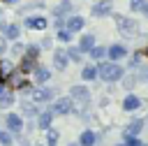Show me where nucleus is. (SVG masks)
Wrapping results in <instances>:
<instances>
[{"label": "nucleus", "mask_w": 148, "mask_h": 146, "mask_svg": "<svg viewBox=\"0 0 148 146\" xmlns=\"http://www.w3.org/2000/svg\"><path fill=\"white\" fill-rule=\"evenodd\" d=\"M97 74L104 79V81H118L123 76V67L116 65V63H102L97 67Z\"/></svg>", "instance_id": "f257e3e1"}, {"label": "nucleus", "mask_w": 148, "mask_h": 146, "mask_svg": "<svg viewBox=\"0 0 148 146\" xmlns=\"http://www.w3.org/2000/svg\"><path fill=\"white\" fill-rule=\"evenodd\" d=\"M116 23H118V30H120L123 37H134V35H136V23H134L132 19L116 14Z\"/></svg>", "instance_id": "f03ea898"}, {"label": "nucleus", "mask_w": 148, "mask_h": 146, "mask_svg": "<svg viewBox=\"0 0 148 146\" xmlns=\"http://www.w3.org/2000/svg\"><path fill=\"white\" fill-rule=\"evenodd\" d=\"M72 109H74L72 100H69V97H62V100H58V102L53 104V111H51V114H69Z\"/></svg>", "instance_id": "7ed1b4c3"}, {"label": "nucleus", "mask_w": 148, "mask_h": 146, "mask_svg": "<svg viewBox=\"0 0 148 146\" xmlns=\"http://www.w3.org/2000/svg\"><path fill=\"white\" fill-rule=\"evenodd\" d=\"M109 12H111V0H102V2H97L92 7V14L95 16H106Z\"/></svg>", "instance_id": "20e7f679"}, {"label": "nucleus", "mask_w": 148, "mask_h": 146, "mask_svg": "<svg viewBox=\"0 0 148 146\" xmlns=\"http://www.w3.org/2000/svg\"><path fill=\"white\" fill-rule=\"evenodd\" d=\"M72 97L79 100V102H88V100H90V93H88V88H83V86H74V88H72Z\"/></svg>", "instance_id": "39448f33"}, {"label": "nucleus", "mask_w": 148, "mask_h": 146, "mask_svg": "<svg viewBox=\"0 0 148 146\" xmlns=\"http://www.w3.org/2000/svg\"><path fill=\"white\" fill-rule=\"evenodd\" d=\"M7 127H9L12 132H21V127H23V121H21V116H16V114H9V116H7Z\"/></svg>", "instance_id": "423d86ee"}, {"label": "nucleus", "mask_w": 148, "mask_h": 146, "mask_svg": "<svg viewBox=\"0 0 148 146\" xmlns=\"http://www.w3.org/2000/svg\"><path fill=\"white\" fill-rule=\"evenodd\" d=\"M141 127H143V121H132L130 125H127V132H125V137H136L139 132H141Z\"/></svg>", "instance_id": "0eeeda50"}, {"label": "nucleus", "mask_w": 148, "mask_h": 146, "mask_svg": "<svg viewBox=\"0 0 148 146\" xmlns=\"http://www.w3.org/2000/svg\"><path fill=\"white\" fill-rule=\"evenodd\" d=\"M106 53L111 56V60H120V58H123V56H125L127 51H125V46H120V44H113V46H111V49H109Z\"/></svg>", "instance_id": "6e6552de"}, {"label": "nucleus", "mask_w": 148, "mask_h": 146, "mask_svg": "<svg viewBox=\"0 0 148 146\" xmlns=\"http://www.w3.org/2000/svg\"><path fill=\"white\" fill-rule=\"evenodd\" d=\"M123 109H125V111H134V109H139V97H136V95H127L125 102H123Z\"/></svg>", "instance_id": "1a4fd4ad"}, {"label": "nucleus", "mask_w": 148, "mask_h": 146, "mask_svg": "<svg viewBox=\"0 0 148 146\" xmlns=\"http://www.w3.org/2000/svg\"><path fill=\"white\" fill-rule=\"evenodd\" d=\"M25 25H28V28H37V30H44V28H46V19H42V16L37 19V16H32V19H28V21H25Z\"/></svg>", "instance_id": "9d476101"}, {"label": "nucleus", "mask_w": 148, "mask_h": 146, "mask_svg": "<svg viewBox=\"0 0 148 146\" xmlns=\"http://www.w3.org/2000/svg\"><path fill=\"white\" fill-rule=\"evenodd\" d=\"M83 28V19L81 16H69V23H67V30L74 32V30H81Z\"/></svg>", "instance_id": "9b49d317"}, {"label": "nucleus", "mask_w": 148, "mask_h": 146, "mask_svg": "<svg viewBox=\"0 0 148 146\" xmlns=\"http://www.w3.org/2000/svg\"><path fill=\"white\" fill-rule=\"evenodd\" d=\"M53 65H56L58 70H65V65H67V56H65V51H58V53L53 56Z\"/></svg>", "instance_id": "f8f14e48"}, {"label": "nucleus", "mask_w": 148, "mask_h": 146, "mask_svg": "<svg viewBox=\"0 0 148 146\" xmlns=\"http://www.w3.org/2000/svg\"><path fill=\"white\" fill-rule=\"evenodd\" d=\"M95 46V37L92 35H86L83 39H81V46H79V51H90Z\"/></svg>", "instance_id": "ddd939ff"}, {"label": "nucleus", "mask_w": 148, "mask_h": 146, "mask_svg": "<svg viewBox=\"0 0 148 146\" xmlns=\"http://www.w3.org/2000/svg\"><path fill=\"white\" fill-rule=\"evenodd\" d=\"M51 97H53V90L51 88H42V90L35 93V100L37 102H44V100H51Z\"/></svg>", "instance_id": "4468645a"}, {"label": "nucleus", "mask_w": 148, "mask_h": 146, "mask_svg": "<svg viewBox=\"0 0 148 146\" xmlns=\"http://www.w3.org/2000/svg\"><path fill=\"white\" fill-rule=\"evenodd\" d=\"M51 121H53V114L51 111L39 114V127H51Z\"/></svg>", "instance_id": "2eb2a0df"}, {"label": "nucleus", "mask_w": 148, "mask_h": 146, "mask_svg": "<svg viewBox=\"0 0 148 146\" xmlns=\"http://www.w3.org/2000/svg\"><path fill=\"white\" fill-rule=\"evenodd\" d=\"M12 102H14V95L9 90H2L0 93V107H12Z\"/></svg>", "instance_id": "dca6fc26"}, {"label": "nucleus", "mask_w": 148, "mask_h": 146, "mask_svg": "<svg viewBox=\"0 0 148 146\" xmlns=\"http://www.w3.org/2000/svg\"><path fill=\"white\" fill-rule=\"evenodd\" d=\"M49 76H51V72H49L46 67H37V70H35V79H37L39 83H42V81H46Z\"/></svg>", "instance_id": "f3484780"}, {"label": "nucleus", "mask_w": 148, "mask_h": 146, "mask_svg": "<svg viewBox=\"0 0 148 146\" xmlns=\"http://www.w3.org/2000/svg\"><path fill=\"white\" fill-rule=\"evenodd\" d=\"M81 144H83V146H92V144H95V134H92L90 130H86V132L81 134Z\"/></svg>", "instance_id": "a211bd4d"}, {"label": "nucleus", "mask_w": 148, "mask_h": 146, "mask_svg": "<svg viewBox=\"0 0 148 146\" xmlns=\"http://www.w3.org/2000/svg\"><path fill=\"white\" fill-rule=\"evenodd\" d=\"M5 32H7V37H9V39H16V37H18V25H16V23H12V25H7V28H5Z\"/></svg>", "instance_id": "6ab92c4d"}, {"label": "nucleus", "mask_w": 148, "mask_h": 146, "mask_svg": "<svg viewBox=\"0 0 148 146\" xmlns=\"http://www.w3.org/2000/svg\"><path fill=\"white\" fill-rule=\"evenodd\" d=\"M81 74H83V79H88V81H90V79H95V76H97V70H95L92 65H88V67H83V72H81Z\"/></svg>", "instance_id": "aec40b11"}, {"label": "nucleus", "mask_w": 148, "mask_h": 146, "mask_svg": "<svg viewBox=\"0 0 148 146\" xmlns=\"http://www.w3.org/2000/svg\"><path fill=\"white\" fill-rule=\"evenodd\" d=\"M65 53H67V56H69V58H72V60H76V63H79V60H81V51H79V49H76V46H72V49H69V51H65Z\"/></svg>", "instance_id": "412c9836"}, {"label": "nucleus", "mask_w": 148, "mask_h": 146, "mask_svg": "<svg viewBox=\"0 0 148 146\" xmlns=\"http://www.w3.org/2000/svg\"><path fill=\"white\" fill-rule=\"evenodd\" d=\"M104 53H106V49H102V46H92V49H90V56H92L95 60H97V58H102Z\"/></svg>", "instance_id": "4be33fe9"}, {"label": "nucleus", "mask_w": 148, "mask_h": 146, "mask_svg": "<svg viewBox=\"0 0 148 146\" xmlns=\"http://www.w3.org/2000/svg\"><path fill=\"white\" fill-rule=\"evenodd\" d=\"M37 56H39V49H37V46H28V53H25V58H28V60H35Z\"/></svg>", "instance_id": "5701e85b"}, {"label": "nucleus", "mask_w": 148, "mask_h": 146, "mask_svg": "<svg viewBox=\"0 0 148 146\" xmlns=\"http://www.w3.org/2000/svg\"><path fill=\"white\" fill-rule=\"evenodd\" d=\"M0 144H2V146H9V144H12V134L0 130Z\"/></svg>", "instance_id": "b1692460"}, {"label": "nucleus", "mask_w": 148, "mask_h": 146, "mask_svg": "<svg viewBox=\"0 0 148 146\" xmlns=\"http://www.w3.org/2000/svg\"><path fill=\"white\" fill-rule=\"evenodd\" d=\"M46 139H49V146H56L58 144V132L56 130H49V137Z\"/></svg>", "instance_id": "393cba45"}, {"label": "nucleus", "mask_w": 148, "mask_h": 146, "mask_svg": "<svg viewBox=\"0 0 148 146\" xmlns=\"http://www.w3.org/2000/svg\"><path fill=\"white\" fill-rule=\"evenodd\" d=\"M58 39L69 42V39H72V32H69V30H58Z\"/></svg>", "instance_id": "a878e982"}, {"label": "nucleus", "mask_w": 148, "mask_h": 146, "mask_svg": "<svg viewBox=\"0 0 148 146\" xmlns=\"http://www.w3.org/2000/svg\"><path fill=\"white\" fill-rule=\"evenodd\" d=\"M9 70H12V65H9L7 60H2V63H0V72H2V76H7V74H9Z\"/></svg>", "instance_id": "bb28decb"}, {"label": "nucleus", "mask_w": 148, "mask_h": 146, "mask_svg": "<svg viewBox=\"0 0 148 146\" xmlns=\"http://www.w3.org/2000/svg\"><path fill=\"white\" fill-rule=\"evenodd\" d=\"M143 5H146V0H130V7L132 9H141Z\"/></svg>", "instance_id": "cd10ccee"}, {"label": "nucleus", "mask_w": 148, "mask_h": 146, "mask_svg": "<svg viewBox=\"0 0 148 146\" xmlns=\"http://www.w3.org/2000/svg\"><path fill=\"white\" fill-rule=\"evenodd\" d=\"M125 146H143V144H141L136 137H127V144H125Z\"/></svg>", "instance_id": "c85d7f7f"}, {"label": "nucleus", "mask_w": 148, "mask_h": 146, "mask_svg": "<svg viewBox=\"0 0 148 146\" xmlns=\"http://www.w3.org/2000/svg\"><path fill=\"white\" fill-rule=\"evenodd\" d=\"M23 111H25L28 116H32V114H35V107H32V104H25V107H23Z\"/></svg>", "instance_id": "c756f323"}, {"label": "nucleus", "mask_w": 148, "mask_h": 146, "mask_svg": "<svg viewBox=\"0 0 148 146\" xmlns=\"http://www.w3.org/2000/svg\"><path fill=\"white\" fill-rule=\"evenodd\" d=\"M2 51H5V39L0 37V53H2Z\"/></svg>", "instance_id": "7c9ffc66"}, {"label": "nucleus", "mask_w": 148, "mask_h": 146, "mask_svg": "<svg viewBox=\"0 0 148 146\" xmlns=\"http://www.w3.org/2000/svg\"><path fill=\"white\" fill-rule=\"evenodd\" d=\"M141 9H143V14H146V16H148V2H146V5H143V7H141Z\"/></svg>", "instance_id": "2f4dec72"}, {"label": "nucleus", "mask_w": 148, "mask_h": 146, "mask_svg": "<svg viewBox=\"0 0 148 146\" xmlns=\"http://www.w3.org/2000/svg\"><path fill=\"white\" fill-rule=\"evenodd\" d=\"M2 79H5V76H2V72H0V81H2Z\"/></svg>", "instance_id": "473e14b6"}, {"label": "nucleus", "mask_w": 148, "mask_h": 146, "mask_svg": "<svg viewBox=\"0 0 148 146\" xmlns=\"http://www.w3.org/2000/svg\"><path fill=\"white\" fill-rule=\"evenodd\" d=\"M2 90H5V88H2V86H0V93H2Z\"/></svg>", "instance_id": "72a5a7b5"}, {"label": "nucleus", "mask_w": 148, "mask_h": 146, "mask_svg": "<svg viewBox=\"0 0 148 146\" xmlns=\"http://www.w3.org/2000/svg\"><path fill=\"white\" fill-rule=\"evenodd\" d=\"M120 146H125V144H120Z\"/></svg>", "instance_id": "f704fd0d"}, {"label": "nucleus", "mask_w": 148, "mask_h": 146, "mask_svg": "<svg viewBox=\"0 0 148 146\" xmlns=\"http://www.w3.org/2000/svg\"><path fill=\"white\" fill-rule=\"evenodd\" d=\"M146 53H148V49H146Z\"/></svg>", "instance_id": "c9c22d12"}]
</instances>
